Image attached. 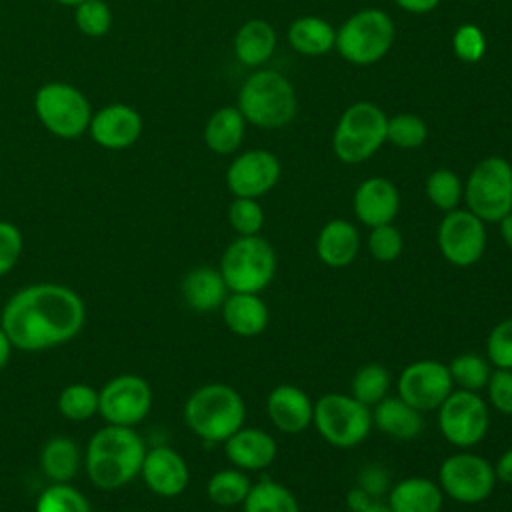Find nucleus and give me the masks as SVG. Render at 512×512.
<instances>
[{
	"label": "nucleus",
	"instance_id": "f257e3e1",
	"mask_svg": "<svg viewBox=\"0 0 512 512\" xmlns=\"http://www.w3.org/2000/svg\"><path fill=\"white\" fill-rule=\"evenodd\" d=\"M84 322L82 296L58 282H36L16 290L0 314V326L22 352L62 346L82 332Z\"/></svg>",
	"mask_w": 512,
	"mask_h": 512
},
{
	"label": "nucleus",
	"instance_id": "f03ea898",
	"mask_svg": "<svg viewBox=\"0 0 512 512\" xmlns=\"http://www.w3.org/2000/svg\"><path fill=\"white\" fill-rule=\"evenodd\" d=\"M144 454L146 444L134 428L104 424L90 436L82 466L98 490L112 492L140 476Z\"/></svg>",
	"mask_w": 512,
	"mask_h": 512
},
{
	"label": "nucleus",
	"instance_id": "7ed1b4c3",
	"mask_svg": "<svg viewBox=\"0 0 512 512\" xmlns=\"http://www.w3.org/2000/svg\"><path fill=\"white\" fill-rule=\"evenodd\" d=\"M182 418L188 430L208 444H222L246 424L242 394L222 382H210L190 392Z\"/></svg>",
	"mask_w": 512,
	"mask_h": 512
},
{
	"label": "nucleus",
	"instance_id": "20e7f679",
	"mask_svg": "<svg viewBox=\"0 0 512 512\" xmlns=\"http://www.w3.org/2000/svg\"><path fill=\"white\" fill-rule=\"evenodd\" d=\"M278 268L276 250L260 234L238 236L232 240L222 256L218 270L230 292L260 294L266 290Z\"/></svg>",
	"mask_w": 512,
	"mask_h": 512
},
{
	"label": "nucleus",
	"instance_id": "39448f33",
	"mask_svg": "<svg viewBox=\"0 0 512 512\" xmlns=\"http://www.w3.org/2000/svg\"><path fill=\"white\" fill-rule=\"evenodd\" d=\"M312 426L324 442L350 450L360 446L372 432V408L352 394L328 392L314 402Z\"/></svg>",
	"mask_w": 512,
	"mask_h": 512
},
{
	"label": "nucleus",
	"instance_id": "423d86ee",
	"mask_svg": "<svg viewBox=\"0 0 512 512\" xmlns=\"http://www.w3.org/2000/svg\"><path fill=\"white\" fill-rule=\"evenodd\" d=\"M238 110L254 126L280 128L296 114V94L280 72L260 70L242 84Z\"/></svg>",
	"mask_w": 512,
	"mask_h": 512
},
{
	"label": "nucleus",
	"instance_id": "0eeeda50",
	"mask_svg": "<svg viewBox=\"0 0 512 512\" xmlns=\"http://www.w3.org/2000/svg\"><path fill=\"white\" fill-rule=\"evenodd\" d=\"M34 112L40 124L62 140H74L86 134L94 114L86 94L60 80L46 82L36 90Z\"/></svg>",
	"mask_w": 512,
	"mask_h": 512
},
{
	"label": "nucleus",
	"instance_id": "6e6552de",
	"mask_svg": "<svg viewBox=\"0 0 512 512\" xmlns=\"http://www.w3.org/2000/svg\"><path fill=\"white\" fill-rule=\"evenodd\" d=\"M466 208L484 222H500L512 212V164L500 156L480 160L464 186Z\"/></svg>",
	"mask_w": 512,
	"mask_h": 512
},
{
	"label": "nucleus",
	"instance_id": "1a4fd4ad",
	"mask_svg": "<svg viewBox=\"0 0 512 512\" xmlns=\"http://www.w3.org/2000/svg\"><path fill=\"white\" fill-rule=\"evenodd\" d=\"M386 126L388 118L376 104H352L334 130V154L346 164L368 160L386 140Z\"/></svg>",
	"mask_w": 512,
	"mask_h": 512
},
{
	"label": "nucleus",
	"instance_id": "9d476101",
	"mask_svg": "<svg viewBox=\"0 0 512 512\" xmlns=\"http://www.w3.org/2000/svg\"><path fill=\"white\" fill-rule=\"evenodd\" d=\"M436 412L442 438L458 450L478 446L490 430V408L480 392L454 388Z\"/></svg>",
	"mask_w": 512,
	"mask_h": 512
},
{
	"label": "nucleus",
	"instance_id": "9b49d317",
	"mask_svg": "<svg viewBox=\"0 0 512 512\" xmlns=\"http://www.w3.org/2000/svg\"><path fill=\"white\" fill-rule=\"evenodd\" d=\"M394 42L392 18L376 8L352 14L336 32L338 52L352 64L368 66L380 60Z\"/></svg>",
	"mask_w": 512,
	"mask_h": 512
},
{
	"label": "nucleus",
	"instance_id": "f8f14e48",
	"mask_svg": "<svg viewBox=\"0 0 512 512\" xmlns=\"http://www.w3.org/2000/svg\"><path fill=\"white\" fill-rule=\"evenodd\" d=\"M438 486L450 500L458 504H480L494 492V464L484 456L460 450L446 456L438 466Z\"/></svg>",
	"mask_w": 512,
	"mask_h": 512
},
{
	"label": "nucleus",
	"instance_id": "ddd939ff",
	"mask_svg": "<svg viewBox=\"0 0 512 512\" xmlns=\"http://www.w3.org/2000/svg\"><path fill=\"white\" fill-rule=\"evenodd\" d=\"M436 242L442 258L456 268L474 266L486 252V222L468 208H454L438 224Z\"/></svg>",
	"mask_w": 512,
	"mask_h": 512
},
{
	"label": "nucleus",
	"instance_id": "4468645a",
	"mask_svg": "<svg viewBox=\"0 0 512 512\" xmlns=\"http://www.w3.org/2000/svg\"><path fill=\"white\" fill-rule=\"evenodd\" d=\"M152 408V388L138 374H118L98 388V414L106 424L136 428Z\"/></svg>",
	"mask_w": 512,
	"mask_h": 512
},
{
	"label": "nucleus",
	"instance_id": "2eb2a0df",
	"mask_svg": "<svg viewBox=\"0 0 512 512\" xmlns=\"http://www.w3.org/2000/svg\"><path fill=\"white\" fill-rule=\"evenodd\" d=\"M454 390L448 364L434 358H422L406 364L396 378V394L416 410H436Z\"/></svg>",
	"mask_w": 512,
	"mask_h": 512
},
{
	"label": "nucleus",
	"instance_id": "dca6fc26",
	"mask_svg": "<svg viewBox=\"0 0 512 512\" xmlns=\"http://www.w3.org/2000/svg\"><path fill=\"white\" fill-rule=\"evenodd\" d=\"M280 180V160L268 150H248L226 170L228 190L236 198H260Z\"/></svg>",
	"mask_w": 512,
	"mask_h": 512
},
{
	"label": "nucleus",
	"instance_id": "f3484780",
	"mask_svg": "<svg viewBox=\"0 0 512 512\" xmlns=\"http://www.w3.org/2000/svg\"><path fill=\"white\" fill-rule=\"evenodd\" d=\"M140 478L152 494L160 498H176L188 488L190 468L176 448L160 444L146 448Z\"/></svg>",
	"mask_w": 512,
	"mask_h": 512
},
{
	"label": "nucleus",
	"instance_id": "a211bd4d",
	"mask_svg": "<svg viewBox=\"0 0 512 512\" xmlns=\"http://www.w3.org/2000/svg\"><path fill=\"white\" fill-rule=\"evenodd\" d=\"M144 122L136 108L114 102L106 104L92 114L88 134L90 138L106 150H126L138 142L142 136Z\"/></svg>",
	"mask_w": 512,
	"mask_h": 512
},
{
	"label": "nucleus",
	"instance_id": "6ab92c4d",
	"mask_svg": "<svg viewBox=\"0 0 512 512\" xmlns=\"http://www.w3.org/2000/svg\"><path fill=\"white\" fill-rule=\"evenodd\" d=\"M224 456L230 466L240 468L244 472H260L266 470L278 456L276 438L264 428L242 426L224 442Z\"/></svg>",
	"mask_w": 512,
	"mask_h": 512
},
{
	"label": "nucleus",
	"instance_id": "aec40b11",
	"mask_svg": "<svg viewBox=\"0 0 512 512\" xmlns=\"http://www.w3.org/2000/svg\"><path fill=\"white\" fill-rule=\"evenodd\" d=\"M266 414L276 430L300 434L312 426L314 402L300 386L278 384L266 396Z\"/></svg>",
	"mask_w": 512,
	"mask_h": 512
},
{
	"label": "nucleus",
	"instance_id": "412c9836",
	"mask_svg": "<svg viewBox=\"0 0 512 512\" xmlns=\"http://www.w3.org/2000/svg\"><path fill=\"white\" fill-rule=\"evenodd\" d=\"M400 210L398 188L382 176L366 178L354 192V214L368 226L390 224Z\"/></svg>",
	"mask_w": 512,
	"mask_h": 512
},
{
	"label": "nucleus",
	"instance_id": "4be33fe9",
	"mask_svg": "<svg viewBox=\"0 0 512 512\" xmlns=\"http://www.w3.org/2000/svg\"><path fill=\"white\" fill-rule=\"evenodd\" d=\"M220 314L226 328L240 338H254L262 334L270 320L264 298L250 292H230L220 306Z\"/></svg>",
	"mask_w": 512,
	"mask_h": 512
},
{
	"label": "nucleus",
	"instance_id": "5701e85b",
	"mask_svg": "<svg viewBox=\"0 0 512 512\" xmlns=\"http://www.w3.org/2000/svg\"><path fill=\"white\" fill-rule=\"evenodd\" d=\"M180 294L192 312L210 314L220 310L230 290L218 268L196 266L184 274L180 282Z\"/></svg>",
	"mask_w": 512,
	"mask_h": 512
},
{
	"label": "nucleus",
	"instance_id": "b1692460",
	"mask_svg": "<svg viewBox=\"0 0 512 512\" xmlns=\"http://www.w3.org/2000/svg\"><path fill=\"white\" fill-rule=\"evenodd\" d=\"M360 252V232L358 228L344 220L334 218L326 222L316 236V256L328 268L350 266Z\"/></svg>",
	"mask_w": 512,
	"mask_h": 512
},
{
	"label": "nucleus",
	"instance_id": "393cba45",
	"mask_svg": "<svg viewBox=\"0 0 512 512\" xmlns=\"http://www.w3.org/2000/svg\"><path fill=\"white\" fill-rule=\"evenodd\" d=\"M444 492L426 476H408L394 482L386 494L392 512H442Z\"/></svg>",
	"mask_w": 512,
	"mask_h": 512
},
{
	"label": "nucleus",
	"instance_id": "a878e982",
	"mask_svg": "<svg viewBox=\"0 0 512 512\" xmlns=\"http://www.w3.org/2000/svg\"><path fill=\"white\" fill-rule=\"evenodd\" d=\"M372 426L394 440L408 442L420 436L424 430V418L420 410L404 402L398 394H388L372 406Z\"/></svg>",
	"mask_w": 512,
	"mask_h": 512
},
{
	"label": "nucleus",
	"instance_id": "bb28decb",
	"mask_svg": "<svg viewBox=\"0 0 512 512\" xmlns=\"http://www.w3.org/2000/svg\"><path fill=\"white\" fill-rule=\"evenodd\" d=\"M84 462V454L70 436H52L40 450V470L54 484L70 482Z\"/></svg>",
	"mask_w": 512,
	"mask_h": 512
},
{
	"label": "nucleus",
	"instance_id": "cd10ccee",
	"mask_svg": "<svg viewBox=\"0 0 512 512\" xmlns=\"http://www.w3.org/2000/svg\"><path fill=\"white\" fill-rule=\"evenodd\" d=\"M244 116L234 106L216 110L204 128V142L216 154L234 152L244 138Z\"/></svg>",
	"mask_w": 512,
	"mask_h": 512
},
{
	"label": "nucleus",
	"instance_id": "c85d7f7f",
	"mask_svg": "<svg viewBox=\"0 0 512 512\" xmlns=\"http://www.w3.org/2000/svg\"><path fill=\"white\" fill-rule=\"evenodd\" d=\"M276 46V32L264 20L246 22L234 38V52L246 66H258L266 62Z\"/></svg>",
	"mask_w": 512,
	"mask_h": 512
},
{
	"label": "nucleus",
	"instance_id": "c756f323",
	"mask_svg": "<svg viewBox=\"0 0 512 512\" xmlns=\"http://www.w3.org/2000/svg\"><path fill=\"white\" fill-rule=\"evenodd\" d=\"M288 40L296 52L320 56L326 54L332 44H336V32L326 20L318 16H302L290 24Z\"/></svg>",
	"mask_w": 512,
	"mask_h": 512
},
{
	"label": "nucleus",
	"instance_id": "7c9ffc66",
	"mask_svg": "<svg viewBox=\"0 0 512 512\" xmlns=\"http://www.w3.org/2000/svg\"><path fill=\"white\" fill-rule=\"evenodd\" d=\"M242 512H300V504L290 488L272 478H264L252 482L242 502Z\"/></svg>",
	"mask_w": 512,
	"mask_h": 512
},
{
	"label": "nucleus",
	"instance_id": "2f4dec72",
	"mask_svg": "<svg viewBox=\"0 0 512 512\" xmlns=\"http://www.w3.org/2000/svg\"><path fill=\"white\" fill-rule=\"evenodd\" d=\"M252 480L248 472L228 466L214 472L206 482V496L214 506L220 508H236L242 506L248 496Z\"/></svg>",
	"mask_w": 512,
	"mask_h": 512
},
{
	"label": "nucleus",
	"instance_id": "473e14b6",
	"mask_svg": "<svg viewBox=\"0 0 512 512\" xmlns=\"http://www.w3.org/2000/svg\"><path fill=\"white\" fill-rule=\"evenodd\" d=\"M390 386H392L390 372L378 362H368L354 372L350 382V394L362 404L372 408L374 404H378L388 396Z\"/></svg>",
	"mask_w": 512,
	"mask_h": 512
},
{
	"label": "nucleus",
	"instance_id": "72a5a7b5",
	"mask_svg": "<svg viewBox=\"0 0 512 512\" xmlns=\"http://www.w3.org/2000/svg\"><path fill=\"white\" fill-rule=\"evenodd\" d=\"M492 370L494 368L488 362V358L482 354H476V352L458 354L448 364V372H450L454 388L470 390V392L484 390Z\"/></svg>",
	"mask_w": 512,
	"mask_h": 512
},
{
	"label": "nucleus",
	"instance_id": "f704fd0d",
	"mask_svg": "<svg viewBox=\"0 0 512 512\" xmlns=\"http://www.w3.org/2000/svg\"><path fill=\"white\" fill-rule=\"evenodd\" d=\"M58 412L72 422H84L98 414V390L84 382L68 384L56 398Z\"/></svg>",
	"mask_w": 512,
	"mask_h": 512
},
{
	"label": "nucleus",
	"instance_id": "c9c22d12",
	"mask_svg": "<svg viewBox=\"0 0 512 512\" xmlns=\"http://www.w3.org/2000/svg\"><path fill=\"white\" fill-rule=\"evenodd\" d=\"M34 512H94L90 500L70 482H50L36 498Z\"/></svg>",
	"mask_w": 512,
	"mask_h": 512
},
{
	"label": "nucleus",
	"instance_id": "e433bc0d",
	"mask_svg": "<svg viewBox=\"0 0 512 512\" xmlns=\"http://www.w3.org/2000/svg\"><path fill=\"white\" fill-rule=\"evenodd\" d=\"M462 194H464V188L460 178L448 168L434 170L426 180V196L438 210L450 212L458 208Z\"/></svg>",
	"mask_w": 512,
	"mask_h": 512
},
{
	"label": "nucleus",
	"instance_id": "4c0bfd02",
	"mask_svg": "<svg viewBox=\"0 0 512 512\" xmlns=\"http://www.w3.org/2000/svg\"><path fill=\"white\" fill-rule=\"evenodd\" d=\"M74 24L88 38H102L112 28V8L104 0H84L74 8Z\"/></svg>",
	"mask_w": 512,
	"mask_h": 512
},
{
	"label": "nucleus",
	"instance_id": "58836bf2",
	"mask_svg": "<svg viewBox=\"0 0 512 512\" xmlns=\"http://www.w3.org/2000/svg\"><path fill=\"white\" fill-rule=\"evenodd\" d=\"M366 248L374 260L384 262V264L394 262L400 258V254L404 250L402 232L392 222L374 226V228H370Z\"/></svg>",
	"mask_w": 512,
	"mask_h": 512
},
{
	"label": "nucleus",
	"instance_id": "ea45409f",
	"mask_svg": "<svg viewBox=\"0 0 512 512\" xmlns=\"http://www.w3.org/2000/svg\"><path fill=\"white\" fill-rule=\"evenodd\" d=\"M428 136L426 122L414 114H398L388 120L386 138L398 148H418Z\"/></svg>",
	"mask_w": 512,
	"mask_h": 512
},
{
	"label": "nucleus",
	"instance_id": "a19ab883",
	"mask_svg": "<svg viewBox=\"0 0 512 512\" xmlns=\"http://www.w3.org/2000/svg\"><path fill=\"white\" fill-rule=\"evenodd\" d=\"M228 222L238 236H256L264 226V210L256 198H234L228 208Z\"/></svg>",
	"mask_w": 512,
	"mask_h": 512
},
{
	"label": "nucleus",
	"instance_id": "79ce46f5",
	"mask_svg": "<svg viewBox=\"0 0 512 512\" xmlns=\"http://www.w3.org/2000/svg\"><path fill=\"white\" fill-rule=\"evenodd\" d=\"M484 356L492 368L512 370V318H504L490 328Z\"/></svg>",
	"mask_w": 512,
	"mask_h": 512
},
{
	"label": "nucleus",
	"instance_id": "37998d69",
	"mask_svg": "<svg viewBox=\"0 0 512 512\" xmlns=\"http://www.w3.org/2000/svg\"><path fill=\"white\" fill-rule=\"evenodd\" d=\"M486 402L500 414L512 416V370L494 368L486 382Z\"/></svg>",
	"mask_w": 512,
	"mask_h": 512
},
{
	"label": "nucleus",
	"instance_id": "c03bdc74",
	"mask_svg": "<svg viewBox=\"0 0 512 512\" xmlns=\"http://www.w3.org/2000/svg\"><path fill=\"white\" fill-rule=\"evenodd\" d=\"M24 248L22 232L16 224L0 220V276L8 274L20 260Z\"/></svg>",
	"mask_w": 512,
	"mask_h": 512
},
{
	"label": "nucleus",
	"instance_id": "a18cd8bd",
	"mask_svg": "<svg viewBox=\"0 0 512 512\" xmlns=\"http://www.w3.org/2000/svg\"><path fill=\"white\" fill-rule=\"evenodd\" d=\"M452 44H454L456 56H458L460 60H464V62H470V64L478 62V60L484 56V52H486L484 34H482V30H480L478 26H474V24H464V26H460V28L456 30V34H454Z\"/></svg>",
	"mask_w": 512,
	"mask_h": 512
},
{
	"label": "nucleus",
	"instance_id": "49530a36",
	"mask_svg": "<svg viewBox=\"0 0 512 512\" xmlns=\"http://www.w3.org/2000/svg\"><path fill=\"white\" fill-rule=\"evenodd\" d=\"M356 486H360L366 494H370L372 498L380 500L382 496L388 494L392 480H390V472L384 464L380 462H368L358 470V478H356Z\"/></svg>",
	"mask_w": 512,
	"mask_h": 512
},
{
	"label": "nucleus",
	"instance_id": "de8ad7c7",
	"mask_svg": "<svg viewBox=\"0 0 512 512\" xmlns=\"http://www.w3.org/2000/svg\"><path fill=\"white\" fill-rule=\"evenodd\" d=\"M494 472H496V480L510 484L512 486V446L506 448L498 460L494 462Z\"/></svg>",
	"mask_w": 512,
	"mask_h": 512
},
{
	"label": "nucleus",
	"instance_id": "09e8293b",
	"mask_svg": "<svg viewBox=\"0 0 512 512\" xmlns=\"http://www.w3.org/2000/svg\"><path fill=\"white\" fill-rule=\"evenodd\" d=\"M372 500H376V498H372L370 494H366L360 486H354V488H350V490L346 492V506H348L350 512L362 510V508L368 506Z\"/></svg>",
	"mask_w": 512,
	"mask_h": 512
},
{
	"label": "nucleus",
	"instance_id": "8fccbe9b",
	"mask_svg": "<svg viewBox=\"0 0 512 512\" xmlns=\"http://www.w3.org/2000/svg\"><path fill=\"white\" fill-rule=\"evenodd\" d=\"M400 8L408 10V12H414V14H424V12H430L438 6L440 0H394Z\"/></svg>",
	"mask_w": 512,
	"mask_h": 512
},
{
	"label": "nucleus",
	"instance_id": "3c124183",
	"mask_svg": "<svg viewBox=\"0 0 512 512\" xmlns=\"http://www.w3.org/2000/svg\"><path fill=\"white\" fill-rule=\"evenodd\" d=\"M12 350H14V346H12L10 338H8V334L4 332V328L0 326V370L8 364V360H10V356H12Z\"/></svg>",
	"mask_w": 512,
	"mask_h": 512
},
{
	"label": "nucleus",
	"instance_id": "603ef678",
	"mask_svg": "<svg viewBox=\"0 0 512 512\" xmlns=\"http://www.w3.org/2000/svg\"><path fill=\"white\" fill-rule=\"evenodd\" d=\"M498 224H500V236L504 244L512 250V212H508Z\"/></svg>",
	"mask_w": 512,
	"mask_h": 512
},
{
	"label": "nucleus",
	"instance_id": "864d4df0",
	"mask_svg": "<svg viewBox=\"0 0 512 512\" xmlns=\"http://www.w3.org/2000/svg\"><path fill=\"white\" fill-rule=\"evenodd\" d=\"M358 512H392V510L388 508V504H386V502L372 500L368 506H364V508H362V510H358Z\"/></svg>",
	"mask_w": 512,
	"mask_h": 512
},
{
	"label": "nucleus",
	"instance_id": "5fc2aeb1",
	"mask_svg": "<svg viewBox=\"0 0 512 512\" xmlns=\"http://www.w3.org/2000/svg\"><path fill=\"white\" fill-rule=\"evenodd\" d=\"M56 4H60V6H70V8H76L78 4H82L84 0H54Z\"/></svg>",
	"mask_w": 512,
	"mask_h": 512
}]
</instances>
